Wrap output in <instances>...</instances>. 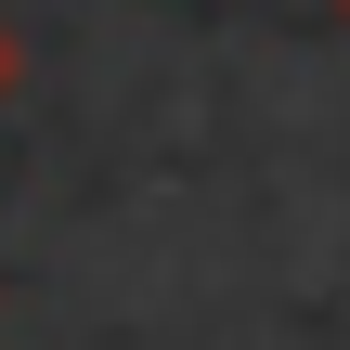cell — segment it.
<instances>
[{
  "label": "cell",
  "instance_id": "1",
  "mask_svg": "<svg viewBox=\"0 0 350 350\" xmlns=\"http://www.w3.org/2000/svg\"><path fill=\"white\" fill-rule=\"evenodd\" d=\"M13 78H26V52H13V26H0V104H13Z\"/></svg>",
  "mask_w": 350,
  "mask_h": 350
},
{
  "label": "cell",
  "instance_id": "2",
  "mask_svg": "<svg viewBox=\"0 0 350 350\" xmlns=\"http://www.w3.org/2000/svg\"><path fill=\"white\" fill-rule=\"evenodd\" d=\"M338 26H350V0H338Z\"/></svg>",
  "mask_w": 350,
  "mask_h": 350
}]
</instances>
